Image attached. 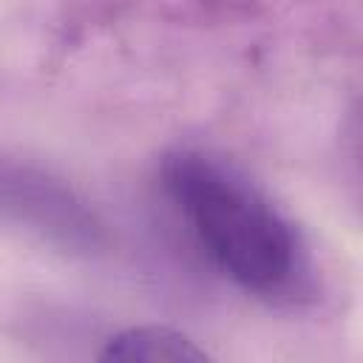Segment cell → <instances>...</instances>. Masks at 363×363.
<instances>
[{"instance_id":"1","label":"cell","mask_w":363,"mask_h":363,"mask_svg":"<svg viewBox=\"0 0 363 363\" xmlns=\"http://www.w3.org/2000/svg\"><path fill=\"white\" fill-rule=\"evenodd\" d=\"M162 187L207 261L269 306L315 298L312 252L295 221L233 162L201 147L162 156Z\"/></svg>"},{"instance_id":"2","label":"cell","mask_w":363,"mask_h":363,"mask_svg":"<svg viewBox=\"0 0 363 363\" xmlns=\"http://www.w3.org/2000/svg\"><path fill=\"white\" fill-rule=\"evenodd\" d=\"M0 227L68 255H99L108 233L96 210L48 167L0 153Z\"/></svg>"},{"instance_id":"3","label":"cell","mask_w":363,"mask_h":363,"mask_svg":"<svg viewBox=\"0 0 363 363\" xmlns=\"http://www.w3.org/2000/svg\"><path fill=\"white\" fill-rule=\"evenodd\" d=\"M99 360H145V363H201L210 352L199 346L190 335L173 326H130L105 340Z\"/></svg>"}]
</instances>
